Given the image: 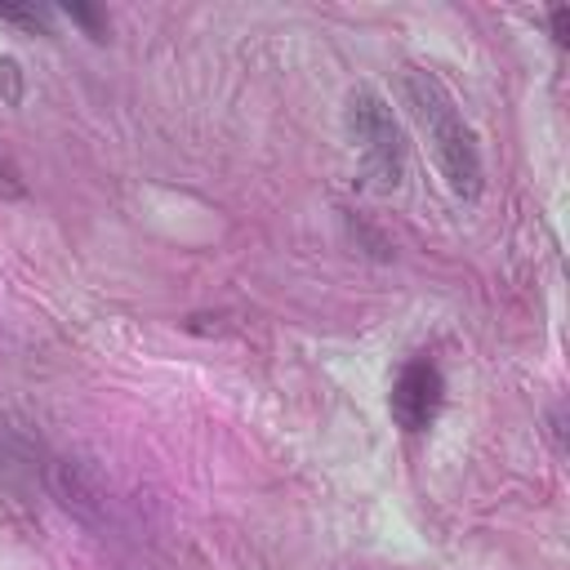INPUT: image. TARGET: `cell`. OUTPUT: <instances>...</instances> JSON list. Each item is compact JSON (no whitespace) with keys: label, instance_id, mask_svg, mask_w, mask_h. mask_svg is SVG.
<instances>
[{"label":"cell","instance_id":"1","mask_svg":"<svg viewBox=\"0 0 570 570\" xmlns=\"http://www.w3.org/2000/svg\"><path fill=\"white\" fill-rule=\"evenodd\" d=\"M401 85H405V98H410L414 120L423 125V134L432 142V156H436L450 191L472 200L481 191V151H476V138H472L468 120L459 116L454 98L428 71H405Z\"/></svg>","mask_w":570,"mask_h":570},{"label":"cell","instance_id":"2","mask_svg":"<svg viewBox=\"0 0 570 570\" xmlns=\"http://www.w3.org/2000/svg\"><path fill=\"white\" fill-rule=\"evenodd\" d=\"M347 129L361 142V156L374 169V178L379 183H401L405 142H401V129L392 120V107L374 89H352V98H347Z\"/></svg>","mask_w":570,"mask_h":570},{"label":"cell","instance_id":"3","mask_svg":"<svg viewBox=\"0 0 570 570\" xmlns=\"http://www.w3.org/2000/svg\"><path fill=\"white\" fill-rule=\"evenodd\" d=\"M40 468H45V485L53 490V499H58L76 521H85V525H94V530H111L116 503H111L102 476H98L85 459H67V454H62V459H45Z\"/></svg>","mask_w":570,"mask_h":570},{"label":"cell","instance_id":"4","mask_svg":"<svg viewBox=\"0 0 570 570\" xmlns=\"http://www.w3.org/2000/svg\"><path fill=\"white\" fill-rule=\"evenodd\" d=\"M441 396H445V383H441V370L432 361H410L396 383H392V414L401 428L410 432H423L436 410H441Z\"/></svg>","mask_w":570,"mask_h":570},{"label":"cell","instance_id":"5","mask_svg":"<svg viewBox=\"0 0 570 570\" xmlns=\"http://www.w3.org/2000/svg\"><path fill=\"white\" fill-rule=\"evenodd\" d=\"M0 468H36V441L0 410Z\"/></svg>","mask_w":570,"mask_h":570},{"label":"cell","instance_id":"6","mask_svg":"<svg viewBox=\"0 0 570 570\" xmlns=\"http://www.w3.org/2000/svg\"><path fill=\"white\" fill-rule=\"evenodd\" d=\"M552 31L557 40H566V9H552Z\"/></svg>","mask_w":570,"mask_h":570}]
</instances>
